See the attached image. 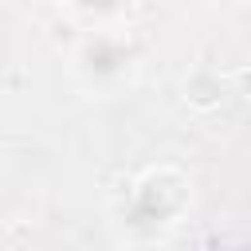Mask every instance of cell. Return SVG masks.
I'll return each instance as SVG.
<instances>
[{"instance_id": "1", "label": "cell", "mask_w": 251, "mask_h": 251, "mask_svg": "<svg viewBox=\"0 0 251 251\" xmlns=\"http://www.w3.org/2000/svg\"><path fill=\"white\" fill-rule=\"evenodd\" d=\"M78 63H82V71H86L90 78H110V75H118V71H122L126 51H122V43H118V39H90V43L82 47Z\"/></svg>"}, {"instance_id": "2", "label": "cell", "mask_w": 251, "mask_h": 251, "mask_svg": "<svg viewBox=\"0 0 251 251\" xmlns=\"http://www.w3.org/2000/svg\"><path fill=\"white\" fill-rule=\"evenodd\" d=\"M75 12H82V16H118V12H126L133 0H67Z\"/></svg>"}]
</instances>
